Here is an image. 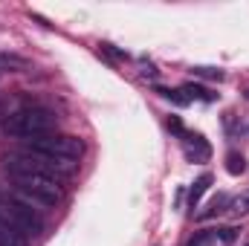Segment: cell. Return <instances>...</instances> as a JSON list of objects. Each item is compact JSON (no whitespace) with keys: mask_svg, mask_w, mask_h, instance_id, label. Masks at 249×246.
Here are the masks:
<instances>
[{"mask_svg":"<svg viewBox=\"0 0 249 246\" xmlns=\"http://www.w3.org/2000/svg\"><path fill=\"white\" fill-rule=\"evenodd\" d=\"M3 165L9 174H41V177H53V180H64V177H72L78 171V162L75 159H61V157H50V154H41V151H32V148H18V151H9L3 154Z\"/></svg>","mask_w":249,"mask_h":246,"instance_id":"6da1fadb","label":"cell"},{"mask_svg":"<svg viewBox=\"0 0 249 246\" xmlns=\"http://www.w3.org/2000/svg\"><path fill=\"white\" fill-rule=\"evenodd\" d=\"M55 113L53 110H47V107H38V105H26V107H20V110H15V113H9L6 116V133H12V136H18V139H38V136H47V133H55Z\"/></svg>","mask_w":249,"mask_h":246,"instance_id":"7a4b0ae2","label":"cell"},{"mask_svg":"<svg viewBox=\"0 0 249 246\" xmlns=\"http://www.w3.org/2000/svg\"><path fill=\"white\" fill-rule=\"evenodd\" d=\"M0 220H6L9 226H15L20 235L26 238H38L44 232V217L38 209H32V203H26L23 197H0Z\"/></svg>","mask_w":249,"mask_h":246,"instance_id":"3957f363","label":"cell"},{"mask_svg":"<svg viewBox=\"0 0 249 246\" xmlns=\"http://www.w3.org/2000/svg\"><path fill=\"white\" fill-rule=\"evenodd\" d=\"M18 197H23L26 203H38V206H55L64 197V188L53 177H41V174H12Z\"/></svg>","mask_w":249,"mask_h":246,"instance_id":"277c9868","label":"cell"},{"mask_svg":"<svg viewBox=\"0 0 249 246\" xmlns=\"http://www.w3.org/2000/svg\"><path fill=\"white\" fill-rule=\"evenodd\" d=\"M26 148L41 151V154H50V157H61V159H75V162L84 154V142L78 136H70V133H47V136L29 139Z\"/></svg>","mask_w":249,"mask_h":246,"instance_id":"5b68a950","label":"cell"},{"mask_svg":"<svg viewBox=\"0 0 249 246\" xmlns=\"http://www.w3.org/2000/svg\"><path fill=\"white\" fill-rule=\"evenodd\" d=\"M235 238H238V229H209L191 238L188 246H229Z\"/></svg>","mask_w":249,"mask_h":246,"instance_id":"8992f818","label":"cell"},{"mask_svg":"<svg viewBox=\"0 0 249 246\" xmlns=\"http://www.w3.org/2000/svg\"><path fill=\"white\" fill-rule=\"evenodd\" d=\"M183 151L191 162H206L212 157V148L200 133H183Z\"/></svg>","mask_w":249,"mask_h":246,"instance_id":"52a82bcc","label":"cell"},{"mask_svg":"<svg viewBox=\"0 0 249 246\" xmlns=\"http://www.w3.org/2000/svg\"><path fill=\"white\" fill-rule=\"evenodd\" d=\"M0 246H26V235H20L15 226L0 220Z\"/></svg>","mask_w":249,"mask_h":246,"instance_id":"ba28073f","label":"cell"},{"mask_svg":"<svg viewBox=\"0 0 249 246\" xmlns=\"http://www.w3.org/2000/svg\"><path fill=\"white\" fill-rule=\"evenodd\" d=\"M209 185H212V174H203V177H197V180H194L191 191H188V206H191V209L200 203V197L209 191Z\"/></svg>","mask_w":249,"mask_h":246,"instance_id":"9c48e42d","label":"cell"},{"mask_svg":"<svg viewBox=\"0 0 249 246\" xmlns=\"http://www.w3.org/2000/svg\"><path fill=\"white\" fill-rule=\"evenodd\" d=\"M226 171H229L232 177H241V174L247 171V157L238 154V151H232V154L226 157Z\"/></svg>","mask_w":249,"mask_h":246,"instance_id":"30bf717a","label":"cell"},{"mask_svg":"<svg viewBox=\"0 0 249 246\" xmlns=\"http://www.w3.org/2000/svg\"><path fill=\"white\" fill-rule=\"evenodd\" d=\"M229 203H232V200H229V194H217V197H214V200L209 203V209H206V211H200V220H209V217L220 214V211H223V209H226Z\"/></svg>","mask_w":249,"mask_h":246,"instance_id":"8fae6325","label":"cell"},{"mask_svg":"<svg viewBox=\"0 0 249 246\" xmlns=\"http://www.w3.org/2000/svg\"><path fill=\"white\" fill-rule=\"evenodd\" d=\"M157 93H160L162 99H168V102L180 105V107H186V105H188V96L183 93V90H165V87H157Z\"/></svg>","mask_w":249,"mask_h":246,"instance_id":"7c38bea8","label":"cell"},{"mask_svg":"<svg viewBox=\"0 0 249 246\" xmlns=\"http://www.w3.org/2000/svg\"><path fill=\"white\" fill-rule=\"evenodd\" d=\"M183 93L188 96V102H191V99H203V102H212V99H214V96H212L206 87H200V84H186Z\"/></svg>","mask_w":249,"mask_h":246,"instance_id":"4fadbf2b","label":"cell"},{"mask_svg":"<svg viewBox=\"0 0 249 246\" xmlns=\"http://www.w3.org/2000/svg\"><path fill=\"white\" fill-rule=\"evenodd\" d=\"M194 75H203V78H214V81H220V78H223V72H220V70H212V67H194Z\"/></svg>","mask_w":249,"mask_h":246,"instance_id":"5bb4252c","label":"cell"},{"mask_svg":"<svg viewBox=\"0 0 249 246\" xmlns=\"http://www.w3.org/2000/svg\"><path fill=\"white\" fill-rule=\"evenodd\" d=\"M232 209H235L238 214H249V191L244 194V197H238V200L232 203Z\"/></svg>","mask_w":249,"mask_h":246,"instance_id":"9a60e30c","label":"cell"},{"mask_svg":"<svg viewBox=\"0 0 249 246\" xmlns=\"http://www.w3.org/2000/svg\"><path fill=\"white\" fill-rule=\"evenodd\" d=\"M168 127H171L174 133H180V136L186 133V130H183V124H180V119H177V116H171V119H168Z\"/></svg>","mask_w":249,"mask_h":246,"instance_id":"2e32d148","label":"cell"},{"mask_svg":"<svg viewBox=\"0 0 249 246\" xmlns=\"http://www.w3.org/2000/svg\"><path fill=\"white\" fill-rule=\"evenodd\" d=\"M247 99H249V90H247Z\"/></svg>","mask_w":249,"mask_h":246,"instance_id":"e0dca14e","label":"cell"},{"mask_svg":"<svg viewBox=\"0 0 249 246\" xmlns=\"http://www.w3.org/2000/svg\"><path fill=\"white\" fill-rule=\"evenodd\" d=\"M0 197H3V191H0Z\"/></svg>","mask_w":249,"mask_h":246,"instance_id":"ac0fdd59","label":"cell"},{"mask_svg":"<svg viewBox=\"0 0 249 246\" xmlns=\"http://www.w3.org/2000/svg\"><path fill=\"white\" fill-rule=\"evenodd\" d=\"M247 246H249V244H247Z\"/></svg>","mask_w":249,"mask_h":246,"instance_id":"d6986e66","label":"cell"}]
</instances>
